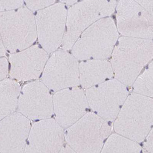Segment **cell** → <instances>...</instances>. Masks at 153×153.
Wrapping results in <instances>:
<instances>
[{
	"label": "cell",
	"instance_id": "cell-1",
	"mask_svg": "<svg viewBox=\"0 0 153 153\" xmlns=\"http://www.w3.org/2000/svg\"><path fill=\"white\" fill-rule=\"evenodd\" d=\"M152 39L123 36L117 41L111 55V65L116 79L131 86L152 59Z\"/></svg>",
	"mask_w": 153,
	"mask_h": 153
},
{
	"label": "cell",
	"instance_id": "cell-2",
	"mask_svg": "<svg viewBox=\"0 0 153 153\" xmlns=\"http://www.w3.org/2000/svg\"><path fill=\"white\" fill-rule=\"evenodd\" d=\"M153 124V100L135 93L127 96L113 128L117 134L137 143L143 142Z\"/></svg>",
	"mask_w": 153,
	"mask_h": 153
},
{
	"label": "cell",
	"instance_id": "cell-3",
	"mask_svg": "<svg viewBox=\"0 0 153 153\" xmlns=\"http://www.w3.org/2000/svg\"><path fill=\"white\" fill-rule=\"evenodd\" d=\"M118 37L114 20L108 17L102 18L80 34L72 48V55L80 61L107 59L111 56Z\"/></svg>",
	"mask_w": 153,
	"mask_h": 153
},
{
	"label": "cell",
	"instance_id": "cell-4",
	"mask_svg": "<svg viewBox=\"0 0 153 153\" xmlns=\"http://www.w3.org/2000/svg\"><path fill=\"white\" fill-rule=\"evenodd\" d=\"M114 0H82L67 11L66 30L61 49L69 50L80 34L97 20L110 16L115 10Z\"/></svg>",
	"mask_w": 153,
	"mask_h": 153
},
{
	"label": "cell",
	"instance_id": "cell-5",
	"mask_svg": "<svg viewBox=\"0 0 153 153\" xmlns=\"http://www.w3.org/2000/svg\"><path fill=\"white\" fill-rule=\"evenodd\" d=\"M0 36L6 49L11 53L26 49L35 42V17L27 7L0 12Z\"/></svg>",
	"mask_w": 153,
	"mask_h": 153
},
{
	"label": "cell",
	"instance_id": "cell-6",
	"mask_svg": "<svg viewBox=\"0 0 153 153\" xmlns=\"http://www.w3.org/2000/svg\"><path fill=\"white\" fill-rule=\"evenodd\" d=\"M111 130L108 121L94 112H87L66 129L65 141L75 152H100Z\"/></svg>",
	"mask_w": 153,
	"mask_h": 153
},
{
	"label": "cell",
	"instance_id": "cell-7",
	"mask_svg": "<svg viewBox=\"0 0 153 153\" xmlns=\"http://www.w3.org/2000/svg\"><path fill=\"white\" fill-rule=\"evenodd\" d=\"M89 107L102 118L113 122L127 96V86L116 79H110L86 89Z\"/></svg>",
	"mask_w": 153,
	"mask_h": 153
},
{
	"label": "cell",
	"instance_id": "cell-8",
	"mask_svg": "<svg viewBox=\"0 0 153 153\" xmlns=\"http://www.w3.org/2000/svg\"><path fill=\"white\" fill-rule=\"evenodd\" d=\"M67 9L62 3L39 10L35 16L37 37L50 54L61 45L66 30Z\"/></svg>",
	"mask_w": 153,
	"mask_h": 153
},
{
	"label": "cell",
	"instance_id": "cell-9",
	"mask_svg": "<svg viewBox=\"0 0 153 153\" xmlns=\"http://www.w3.org/2000/svg\"><path fill=\"white\" fill-rule=\"evenodd\" d=\"M48 59L42 75V82L53 91L78 86L79 60L67 50L59 49Z\"/></svg>",
	"mask_w": 153,
	"mask_h": 153
},
{
	"label": "cell",
	"instance_id": "cell-10",
	"mask_svg": "<svg viewBox=\"0 0 153 153\" xmlns=\"http://www.w3.org/2000/svg\"><path fill=\"white\" fill-rule=\"evenodd\" d=\"M115 9L117 28L123 36L152 39V15L134 0H120Z\"/></svg>",
	"mask_w": 153,
	"mask_h": 153
},
{
	"label": "cell",
	"instance_id": "cell-11",
	"mask_svg": "<svg viewBox=\"0 0 153 153\" xmlns=\"http://www.w3.org/2000/svg\"><path fill=\"white\" fill-rule=\"evenodd\" d=\"M17 108L29 120L49 118L53 114V96L42 82H31L21 89Z\"/></svg>",
	"mask_w": 153,
	"mask_h": 153
},
{
	"label": "cell",
	"instance_id": "cell-12",
	"mask_svg": "<svg viewBox=\"0 0 153 153\" xmlns=\"http://www.w3.org/2000/svg\"><path fill=\"white\" fill-rule=\"evenodd\" d=\"M65 131L53 118L34 123L24 152H60L65 145Z\"/></svg>",
	"mask_w": 153,
	"mask_h": 153
},
{
	"label": "cell",
	"instance_id": "cell-13",
	"mask_svg": "<svg viewBox=\"0 0 153 153\" xmlns=\"http://www.w3.org/2000/svg\"><path fill=\"white\" fill-rule=\"evenodd\" d=\"M53 102L55 120L64 129L77 121L90 108L85 92L78 86L56 91Z\"/></svg>",
	"mask_w": 153,
	"mask_h": 153
},
{
	"label": "cell",
	"instance_id": "cell-14",
	"mask_svg": "<svg viewBox=\"0 0 153 153\" xmlns=\"http://www.w3.org/2000/svg\"><path fill=\"white\" fill-rule=\"evenodd\" d=\"M48 59V53L37 45L12 53L9 56L10 78L20 82L37 80Z\"/></svg>",
	"mask_w": 153,
	"mask_h": 153
},
{
	"label": "cell",
	"instance_id": "cell-15",
	"mask_svg": "<svg viewBox=\"0 0 153 153\" xmlns=\"http://www.w3.org/2000/svg\"><path fill=\"white\" fill-rule=\"evenodd\" d=\"M31 122L20 112L14 111L0 121V152H24Z\"/></svg>",
	"mask_w": 153,
	"mask_h": 153
},
{
	"label": "cell",
	"instance_id": "cell-16",
	"mask_svg": "<svg viewBox=\"0 0 153 153\" xmlns=\"http://www.w3.org/2000/svg\"><path fill=\"white\" fill-rule=\"evenodd\" d=\"M114 76L111 63L107 59H91L79 64L80 85L88 89Z\"/></svg>",
	"mask_w": 153,
	"mask_h": 153
},
{
	"label": "cell",
	"instance_id": "cell-17",
	"mask_svg": "<svg viewBox=\"0 0 153 153\" xmlns=\"http://www.w3.org/2000/svg\"><path fill=\"white\" fill-rule=\"evenodd\" d=\"M20 90V85L15 80L0 81V121L16 111Z\"/></svg>",
	"mask_w": 153,
	"mask_h": 153
},
{
	"label": "cell",
	"instance_id": "cell-18",
	"mask_svg": "<svg viewBox=\"0 0 153 153\" xmlns=\"http://www.w3.org/2000/svg\"><path fill=\"white\" fill-rule=\"evenodd\" d=\"M143 151L138 143L119 134L108 136L101 149V152H135Z\"/></svg>",
	"mask_w": 153,
	"mask_h": 153
},
{
	"label": "cell",
	"instance_id": "cell-19",
	"mask_svg": "<svg viewBox=\"0 0 153 153\" xmlns=\"http://www.w3.org/2000/svg\"><path fill=\"white\" fill-rule=\"evenodd\" d=\"M153 63L151 62L148 68L141 74H139L133 83V90L134 93L146 97L152 98V75Z\"/></svg>",
	"mask_w": 153,
	"mask_h": 153
},
{
	"label": "cell",
	"instance_id": "cell-20",
	"mask_svg": "<svg viewBox=\"0 0 153 153\" xmlns=\"http://www.w3.org/2000/svg\"><path fill=\"white\" fill-rule=\"evenodd\" d=\"M28 7L31 11L39 10L53 4L56 0H23Z\"/></svg>",
	"mask_w": 153,
	"mask_h": 153
},
{
	"label": "cell",
	"instance_id": "cell-21",
	"mask_svg": "<svg viewBox=\"0 0 153 153\" xmlns=\"http://www.w3.org/2000/svg\"><path fill=\"white\" fill-rule=\"evenodd\" d=\"M23 0H0V12L16 9L23 5Z\"/></svg>",
	"mask_w": 153,
	"mask_h": 153
},
{
	"label": "cell",
	"instance_id": "cell-22",
	"mask_svg": "<svg viewBox=\"0 0 153 153\" xmlns=\"http://www.w3.org/2000/svg\"><path fill=\"white\" fill-rule=\"evenodd\" d=\"M8 74V62L6 58L0 57V81L6 78Z\"/></svg>",
	"mask_w": 153,
	"mask_h": 153
},
{
	"label": "cell",
	"instance_id": "cell-23",
	"mask_svg": "<svg viewBox=\"0 0 153 153\" xmlns=\"http://www.w3.org/2000/svg\"><path fill=\"white\" fill-rule=\"evenodd\" d=\"M153 131L152 128L151 130L149 132L148 134L146 135V138H145V142L144 143V148L145 149L146 151L148 152L152 153L153 152ZM144 140V141H145Z\"/></svg>",
	"mask_w": 153,
	"mask_h": 153
},
{
	"label": "cell",
	"instance_id": "cell-24",
	"mask_svg": "<svg viewBox=\"0 0 153 153\" xmlns=\"http://www.w3.org/2000/svg\"><path fill=\"white\" fill-rule=\"evenodd\" d=\"M149 13L152 15V0H134Z\"/></svg>",
	"mask_w": 153,
	"mask_h": 153
},
{
	"label": "cell",
	"instance_id": "cell-25",
	"mask_svg": "<svg viewBox=\"0 0 153 153\" xmlns=\"http://www.w3.org/2000/svg\"><path fill=\"white\" fill-rule=\"evenodd\" d=\"M6 54V48L3 45L1 36H0V57L4 56Z\"/></svg>",
	"mask_w": 153,
	"mask_h": 153
},
{
	"label": "cell",
	"instance_id": "cell-26",
	"mask_svg": "<svg viewBox=\"0 0 153 153\" xmlns=\"http://www.w3.org/2000/svg\"><path fill=\"white\" fill-rule=\"evenodd\" d=\"M60 152H75L74 150L68 144L66 145H64L62 149L60 151Z\"/></svg>",
	"mask_w": 153,
	"mask_h": 153
},
{
	"label": "cell",
	"instance_id": "cell-27",
	"mask_svg": "<svg viewBox=\"0 0 153 153\" xmlns=\"http://www.w3.org/2000/svg\"><path fill=\"white\" fill-rule=\"evenodd\" d=\"M60 1L63 4L72 6V5H73V4L76 3H78L79 1H82V0H60Z\"/></svg>",
	"mask_w": 153,
	"mask_h": 153
},
{
	"label": "cell",
	"instance_id": "cell-28",
	"mask_svg": "<svg viewBox=\"0 0 153 153\" xmlns=\"http://www.w3.org/2000/svg\"><path fill=\"white\" fill-rule=\"evenodd\" d=\"M114 1H116V0H114Z\"/></svg>",
	"mask_w": 153,
	"mask_h": 153
}]
</instances>
